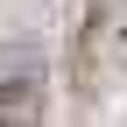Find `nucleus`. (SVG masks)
<instances>
[{"instance_id": "f257e3e1", "label": "nucleus", "mask_w": 127, "mask_h": 127, "mask_svg": "<svg viewBox=\"0 0 127 127\" xmlns=\"http://www.w3.org/2000/svg\"><path fill=\"white\" fill-rule=\"evenodd\" d=\"M0 127H42V78L28 64H0Z\"/></svg>"}]
</instances>
